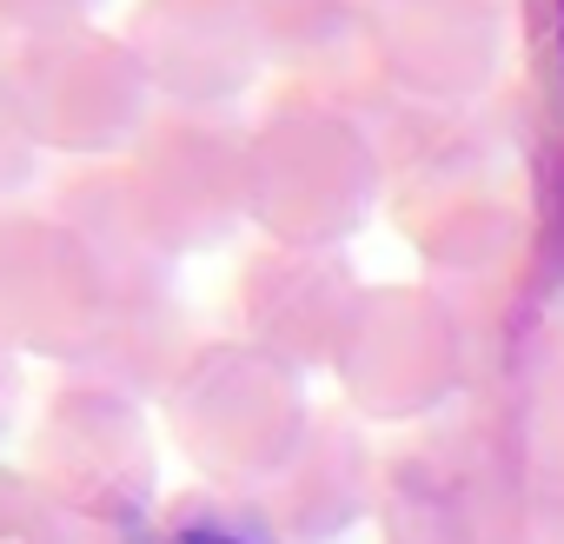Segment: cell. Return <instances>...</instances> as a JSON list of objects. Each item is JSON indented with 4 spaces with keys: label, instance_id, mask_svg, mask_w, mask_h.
I'll use <instances>...</instances> for the list:
<instances>
[{
    "label": "cell",
    "instance_id": "1",
    "mask_svg": "<svg viewBox=\"0 0 564 544\" xmlns=\"http://www.w3.org/2000/svg\"><path fill=\"white\" fill-rule=\"evenodd\" d=\"M153 544H252V537H239V531H226V524H180V531H166V537H153Z\"/></svg>",
    "mask_w": 564,
    "mask_h": 544
},
{
    "label": "cell",
    "instance_id": "2",
    "mask_svg": "<svg viewBox=\"0 0 564 544\" xmlns=\"http://www.w3.org/2000/svg\"><path fill=\"white\" fill-rule=\"evenodd\" d=\"M557 47H564V0H557Z\"/></svg>",
    "mask_w": 564,
    "mask_h": 544
}]
</instances>
